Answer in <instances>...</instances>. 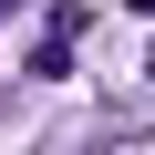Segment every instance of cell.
I'll return each instance as SVG.
<instances>
[{
	"instance_id": "obj_1",
	"label": "cell",
	"mask_w": 155,
	"mask_h": 155,
	"mask_svg": "<svg viewBox=\"0 0 155 155\" xmlns=\"http://www.w3.org/2000/svg\"><path fill=\"white\" fill-rule=\"evenodd\" d=\"M0 11H11V0H0Z\"/></svg>"
}]
</instances>
